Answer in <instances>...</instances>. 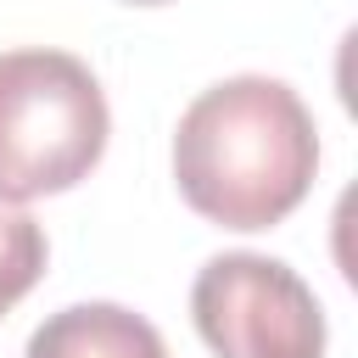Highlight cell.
Masks as SVG:
<instances>
[{
  "mask_svg": "<svg viewBox=\"0 0 358 358\" xmlns=\"http://www.w3.org/2000/svg\"><path fill=\"white\" fill-rule=\"evenodd\" d=\"M319 129L280 78L241 73L201 90L173 134V179L185 201L224 229L280 224L313 185Z\"/></svg>",
  "mask_w": 358,
  "mask_h": 358,
  "instance_id": "6da1fadb",
  "label": "cell"
},
{
  "mask_svg": "<svg viewBox=\"0 0 358 358\" xmlns=\"http://www.w3.org/2000/svg\"><path fill=\"white\" fill-rule=\"evenodd\" d=\"M39 274H45V229L11 201H0V319L34 291Z\"/></svg>",
  "mask_w": 358,
  "mask_h": 358,
  "instance_id": "5b68a950",
  "label": "cell"
},
{
  "mask_svg": "<svg viewBox=\"0 0 358 358\" xmlns=\"http://www.w3.org/2000/svg\"><path fill=\"white\" fill-rule=\"evenodd\" d=\"M106 95L67 50L0 56V201L73 190L106 151Z\"/></svg>",
  "mask_w": 358,
  "mask_h": 358,
  "instance_id": "7a4b0ae2",
  "label": "cell"
},
{
  "mask_svg": "<svg viewBox=\"0 0 358 358\" xmlns=\"http://www.w3.org/2000/svg\"><path fill=\"white\" fill-rule=\"evenodd\" d=\"M22 358H168V347L151 319L117 302H73L28 336Z\"/></svg>",
  "mask_w": 358,
  "mask_h": 358,
  "instance_id": "277c9868",
  "label": "cell"
},
{
  "mask_svg": "<svg viewBox=\"0 0 358 358\" xmlns=\"http://www.w3.org/2000/svg\"><path fill=\"white\" fill-rule=\"evenodd\" d=\"M190 313L218 358H324V313L280 257H213L190 285Z\"/></svg>",
  "mask_w": 358,
  "mask_h": 358,
  "instance_id": "3957f363",
  "label": "cell"
},
{
  "mask_svg": "<svg viewBox=\"0 0 358 358\" xmlns=\"http://www.w3.org/2000/svg\"><path fill=\"white\" fill-rule=\"evenodd\" d=\"M134 6H162V0H134Z\"/></svg>",
  "mask_w": 358,
  "mask_h": 358,
  "instance_id": "8992f818",
  "label": "cell"
}]
</instances>
